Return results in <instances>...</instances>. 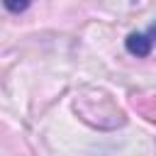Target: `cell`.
<instances>
[{
  "instance_id": "1",
  "label": "cell",
  "mask_w": 156,
  "mask_h": 156,
  "mask_svg": "<svg viewBox=\"0 0 156 156\" xmlns=\"http://www.w3.org/2000/svg\"><path fill=\"white\" fill-rule=\"evenodd\" d=\"M124 46H127V51L132 56H139V58L149 56V51L156 46V24H151L146 32H132L127 37Z\"/></svg>"
},
{
  "instance_id": "2",
  "label": "cell",
  "mask_w": 156,
  "mask_h": 156,
  "mask_svg": "<svg viewBox=\"0 0 156 156\" xmlns=\"http://www.w3.org/2000/svg\"><path fill=\"white\" fill-rule=\"evenodd\" d=\"M34 0H2V5H5V10H10V12H15V15H20V12H24L29 5H32Z\"/></svg>"
}]
</instances>
